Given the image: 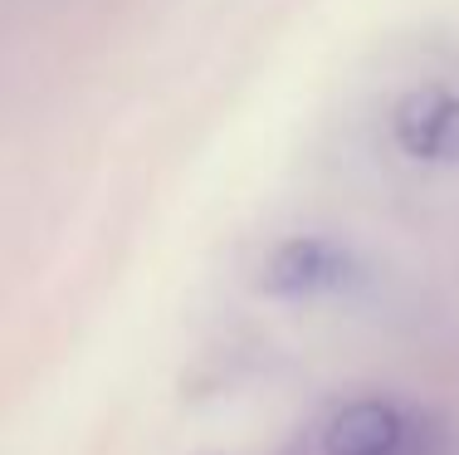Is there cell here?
<instances>
[{"label": "cell", "instance_id": "cell-1", "mask_svg": "<svg viewBox=\"0 0 459 455\" xmlns=\"http://www.w3.org/2000/svg\"><path fill=\"white\" fill-rule=\"evenodd\" d=\"M323 455H440V436L391 397H357L323 426Z\"/></svg>", "mask_w": 459, "mask_h": 455}, {"label": "cell", "instance_id": "cell-2", "mask_svg": "<svg viewBox=\"0 0 459 455\" xmlns=\"http://www.w3.org/2000/svg\"><path fill=\"white\" fill-rule=\"evenodd\" d=\"M347 284H352V255H342L337 245L318 241V235L283 241L264 265V289H274L279 299H313Z\"/></svg>", "mask_w": 459, "mask_h": 455}, {"label": "cell", "instance_id": "cell-3", "mask_svg": "<svg viewBox=\"0 0 459 455\" xmlns=\"http://www.w3.org/2000/svg\"><path fill=\"white\" fill-rule=\"evenodd\" d=\"M391 137L415 162H459V99L440 89L406 93L391 113Z\"/></svg>", "mask_w": 459, "mask_h": 455}]
</instances>
